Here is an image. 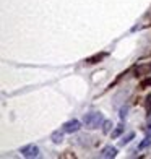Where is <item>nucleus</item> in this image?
<instances>
[{
    "label": "nucleus",
    "mask_w": 151,
    "mask_h": 159,
    "mask_svg": "<svg viewBox=\"0 0 151 159\" xmlns=\"http://www.w3.org/2000/svg\"><path fill=\"white\" fill-rule=\"evenodd\" d=\"M111 128H112V122H111V120H104V124H103V132H104V133H109Z\"/></svg>",
    "instance_id": "nucleus-8"
},
{
    "label": "nucleus",
    "mask_w": 151,
    "mask_h": 159,
    "mask_svg": "<svg viewBox=\"0 0 151 159\" xmlns=\"http://www.w3.org/2000/svg\"><path fill=\"white\" fill-rule=\"evenodd\" d=\"M83 124H85L86 128L94 130V128H99L101 125L104 124V117H103L101 112H89V114H85Z\"/></svg>",
    "instance_id": "nucleus-1"
},
{
    "label": "nucleus",
    "mask_w": 151,
    "mask_h": 159,
    "mask_svg": "<svg viewBox=\"0 0 151 159\" xmlns=\"http://www.w3.org/2000/svg\"><path fill=\"white\" fill-rule=\"evenodd\" d=\"M117 156V148L114 146H106L101 151V157H116Z\"/></svg>",
    "instance_id": "nucleus-4"
},
{
    "label": "nucleus",
    "mask_w": 151,
    "mask_h": 159,
    "mask_svg": "<svg viewBox=\"0 0 151 159\" xmlns=\"http://www.w3.org/2000/svg\"><path fill=\"white\" fill-rule=\"evenodd\" d=\"M21 154L25 157H36L39 154V149H38V146H34V144H28V146L21 148Z\"/></svg>",
    "instance_id": "nucleus-3"
},
{
    "label": "nucleus",
    "mask_w": 151,
    "mask_h": 159,
    "mask_svg": "<svg viewBox=\"0 0 151 159\" xmlns=\"http://www.w3.org/2000/svg\"><path fill=\"white\" fill-rule=\"evenodd\" d=\"M127 112H128V107H122V109H120V119L122 120L127 117Z\"/></svg>",
    "instance_id": "nucleus-10"
},
{
    "label": "nucleus",
    "mask_w": 151,
    "mask_h": 159,
    "mask_svg": "<svg viewBox=\"0 0 151 159\" xmlns=\"http://www.w3.org/2000/svg\"><path fill=\"white\" fill-rule=\"evenodd\" d=\"M81 128V124L78 120H68V122H65V124H63V127H62V130L65 133H76L78 130Z\"/></svg>",
    "instance_id": "nucleus-2"
},
{
    "label": "nucleus",
    "mask_w": 151,
    "mask_h": 159,
    "mask_svg": "<svg viewBox=\"0 0 151 159\" xmlns=\"http://www.w3.org/2000/svg\"><path fill=\"white\" fill-rule=\"evenodd\" d=\"M146 135H148V136H151V124H149V125H148V128H146Z\"/></svg>",
    "instance_id": "nucleus-12"
},
{
    "label": "nucleus",
    "mask_w": 151,
    "mask_h": 159,
    "mask_svg": "<svg viewBox=\"0 0 151 159\" xmlns=\"http://www.w3.org/2000/svg\"><path fill=\"white\" fill-rule=\"evenodd\" d=\"M122 132H124V127H122V125H117V127H116V130L112 132V138H117V136H119Z\"/></svg>",
    "instance_id": "nucleus-9"
},
{
    "label": "nucleus",
    "mask_w": 151,
    "mask_h": 159,
    "mask_svg": "<svg viewBox=\"0 0 151 159\" xmlns=\"http://www.w3.org/2000/svg\"><path fill=\"white\" fill-rule=\"evenodd\" d=\"M149 144H151V136H146V138L138 144V149H145V148H148V146H149Z\"/></svg>",
    "instance_id": "nucleus-7"
},
{
    "label": "nucleus",
    "mask_w": 151,
    "mask_h": 159,
    "mask_svg": "<svg viewBox=\"0 0 151 159\" xmlns=\"http://www.w3.org/2000/svg\"><path fill=\"white\" fill-rule=\"evenodd\" d=\"M63 133H65L63 130H62V132H60V130H59V132H54V133H52V136H50V140H52L55 144H59V143H62V141H63Z\"/></svg>",
    "instance_id": "nucleus-5"
},
{
    "label": "nucleus",
    "mask_w": 151,
    "mask_h": 159,
    "mask_svg": "<svg viewBox=\"0 0 151 159\" xmlns=\"http://www.w3.org/2000/svg\"><path fill=\"white\" fill-rule=\"evenodd\" d=\"M146 111L151 114V94L146 98Z\"/></svg>",
    "instance_id": "nucleus-11"
},
{
    "label": "nucleus",
    "mask_w": 151,
    "mask_h": 159,
    "mask_svg": "<svg viewBox=\"0 0 151 159\" xmlns=\"http://www.w3.org/2000/svg\"><path fill=\"white\" fill-rule=\"evenodd\" d=\"M133 138H135V133H133V132H128V133L124 136V138L120 140V144H127V143H130Z\"/></svg>",
    "instance_id": "nucleus-6"
}]
</instances>
